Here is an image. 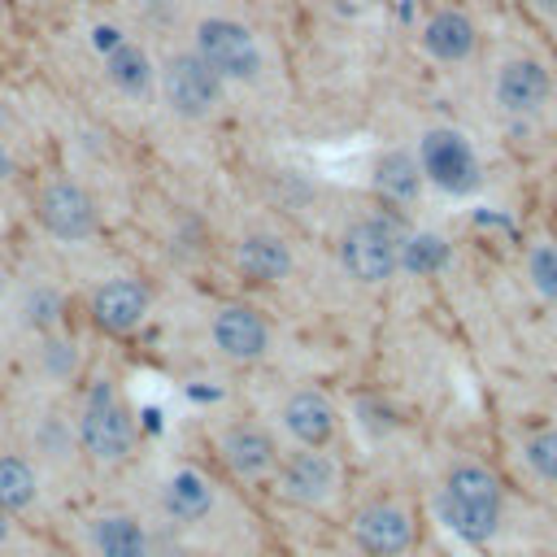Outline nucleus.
I'll return each instance as SVG.
<instances>
[{
    "instance_id": "nucleus-26",
    "label": "nucleus",
    "mask_w": 557,
    "mask_h": 557,
    "mask_svg": "<svg viewBox=\"0 0 557 557\" xmlns=\"http://www.w3.org/2000/svg\"><path fill=\"white\" fill-rule=\"evenodd\" d=\"M91 44H96L100 52H113V48L122 44V35H117L113 26H96V30H91Z\"/></svg>"
},
{
    "instance_id": "nucleus-25",
    "label": "nucleus",
    "mask_w": 557,
    "mask_h": 557,
    "mask_svg": "<svg viewBox=\"0 0 557 557\" xmlns=\"http://www.w3.org/2000/svg\"><path fill=\"white\" fill-rule=\"evenodd\" d=\"M57 309H61V300H57L52 292H35V300H30V322H35V326H52V322H57Z\"/></svg>"
},
{
    "instance_id": "nucleus-20",
    "label": "nucleus",
    "mask_w": 557,
    "mask_h": 557,
    "mask_svg": "<svg viewBox=\"0 0 557 557\" xmlns=\"http://www.w3.org/2000/svg\"><path fill=\"white\" fill-rule=\"evenodd\" d=\"M239 265H244V274H252V278H283V274L292 270V252H287V244L274 239V235H248V239L239 244Z\"/></svg>"
},
{
    "instance_id": "nucleus-15",
    "label": "nucleus",
    "mask_w": 557,
    "mask_h": 557,
    "mask_svg": "<svg viewBox=\"0 0 557 557\" xmlns=\"http://www.w3.org/2000/svg\"><path fill=\"white\" fill-rule=\"evenodd\" d=\"M426 52L435 61H466L474 52V22L457 9H444L426 22Z\"/></svg>"
},
{
    "instance_id": "nucleus-14",
    "label": "nucleus",
    "mask_w": 557,
    "mask_h": 557,
    "mask_svg": "<svg viewBox=\"0 0 557 557\" xmlns=\"http://www.w3.org/2000/svg\"><path fill=\"white\" fill-rule=\"evenodd\" d=\"M222 453H226L231 470L244 474V479H257L274 466V440L261 426H231L226 440H222Z\"/></svg>"
},
{
    "instance_id": "nucleus-1",
    "label": "nucleus",
    "mask_w": 557,
    "mask_h": 557,
    "mask_svg": "<svg viewBox=\"0 0 557 557\" xmlns=\"http://www.w3.org/2000/svg\"><path fill=\"white\" fill-rule=\"evenodd\" d=\"M444 518L466 540H487L500 522V483L483 466H457L444 483Z\"/></svg>"
},
{
    "instance_id": "nucleus-19",
    "label": "nucleus",
    "mask_w": 557,
    "mask_h": 557,
    "mask_svg": "<svg viewBox=\"0 0 557 557\" xmlns=\"http://www.w3.org/2000/svg\"><path fill=\"white\" fill-rule=\"evenodd\" d=\"M104 70H109V83L117 91H126V96H139L152 83V61H148V52L139 44H117L104 57Z\"/></svg>"
},
{
    "instance_id": "nucleus-13",
    "label": "nucleus",
    "mask_w": 557,
    "mask_h": 557,
    "mask_svg": "<svg viewBox=\"0 0 557 557\" xmlns=\"http://www.w3.org/2000/svg\"><path fill=\"white\" fill-rule=\"evenodd\" d=\"M331 487H335V466H331L322 453H292V457L283 461V492H287L292 500L318 505Z\"/></svg>"
},
{
    "instance_id": "nucleus-9",
    "label": "nucleus",
    "mask_w": 557,
    "mask_h": 557,
    "mask_svg": "<svg viewBox=\"0 0 557 557\" xmlns=\"http://www.w3.org/2000/svg\"><path fill=\"white\" fill-rule=\"evenodd\" d=\"M352 535L370 557H400L413 544V522L400 505H370L357 513Z\"/></svg>"
},
{
    "instance_id": "nucleus-31",
    "label": "nucleus",
    "mask_w": 557,
    "mask_h": 557,
    "mask_svg": "<svg viewBox=\"0 0 557 557\" xmlns=\"http://www.w3.org/2000/svg\"><path fill=\"white\" fill-rule=\"evenodd\" d=\"M0 126H4V109H0Z\"/></svg>"
},
{
    "instance_id": "nucleus-24",
    "label": "nucleus",
    "mask_w": 557,
    "mask_h": 557,
    "mask_svg": "<svg viewBox=\"0 0 557 557\" xmlns=\"http://www.w3.org/2000/svg\"><path fill=\"white\" fill-rule=\"evenodd\" d=\"M531 283L540 296H557V244H540L531 252Z\"/></svg>"
},
{
    "instance_id": "nucleus-12",
    "label": "nucleus",
    "mask_w": 557,
    "mask_h": 557,
    "mask_svg": "<svg viewBox=\"0 0 557 557\" xmlns=\"http://www.w3.org/2000/svg\"><path fill=\"white\" fill-rule=\"evenodd\" d=\"M283 426L309 444V448H322L331 435H335V409L318 396V392H296L287 405H283Z\"/></svg>"
},
{
    "instance_id": "nucleus-18",
    "label": "nucleus",
    "mask_w": 557,
    "mask_h": 557,
    "mask_svg": "<svg viewBox=\"0 0 557 557\" xmlns=\"http://www.w3.org/2000/svg\"><path fill=\"white\" fill-rule=\"evenodd\" d=\"M165 509L178 518V522H200L209 509H213V487L205 474L196 470H178L165 487Z\"/></svg>"
},
{
    "instance_id": "nucleus-10",
    "label": "nucleus",
    "mask_w": 557,
    "mask_h": 557,
    "mask_svg": "<svg viewBox=\"0 0 557 557\" xmlns=\"http://www.w3.org/2000/svg\"><path fill=\"white\" fill-rule=\"evenodd\" d=\"M213 344L226 357H235V361H252V357L265 352L270 331H265V322H261L257 309H248V305H222L213 313Z\"/></svg>"
},
{
    "instance_id": "nucleus-2",
    "label": "nucleus",
    "mask_w": 557,
    "mask_h": 557,
    "mask_svg": "<svg viewBox=\"0 0 557 557\" xmlns=\"http://www.w3.org/2000/svg\"><path fill=\"white\" fill-rule=\"evenodd\" d=\"M400 248H405L400 222L387 213H374V218H361L357 226H348L339 257L357 283H383L400 270Z\"/></svg>"
},
{
    "instance_id": "nucleus-29",
    "label": "nucleus",
    "mask_w": 557,
    "mask_h": 557,
    "mask_svg": "<svg viewBox=\"0 0 557 557\" xmlns=\"http://www.w3.org/2000/svg\"><path fill=\"white\" fill-rule=\"evenodd\" d=\"M540 9H548V13H557V0H535Z\"/></svg>"
},
{
    "instance_id": "nucleus-6",
    "label": "nucleus",
    "mask_w": 557,
    "mask_h": 557,
    "mask_svg": "<svg viewBox=\"0 0 557 557\" xmlns=\"http://www.w3.org/2000/svg\"><path fill=\"white\" fill-rule=\"evenodd\" d=\"M78 440L100 461H117V457L131 453L135 426H131V413L122 409V400L109 396V387H96V396H91V405H87V413L78 422Z\"/></svg>"
},
{
    "instance_id": "nucleus-22",
    "label": "nucleus",
    "mask_w": 557,
    "mask_h": 557,
    "mask_svg": "<svg viewBox=\"0 0 557 557\" xmlns=\"http://www.w3.org/2000/svg\"><path fill=\"white\" fill-rule=\"evenodd\" d=\"M444 261H448V244H444L440 235H413V239H405V248H400V265H405L409 274H435Z\"/></svg>"
},
{
    "instance_id": "nucleus-21",
    "label": "nucleus",
    "mask_w": 557,
    "mask_h": 557,
    "mask_svg": "<svg viewBox=\"0 0 557 557\" xmlns=\"http://www.w3.org/2000/svg\"><path fill=\"white\" fill-rule=\"evenodd\" d=\"M35 492H39V479H35L30 461L26 457H0V509L17 513L35 500Z\"/></svg>"
},
{
    "instance_id": "nucleus-30",
    "label": "nucleus",
    "mask_w": 557,
    "mask_h": 557,
    "mask_svg": "<svg viewBox=\"0 0 557 557\" xmlns=\"http://www.w3.org/2000/svg\"><path fill=\"white\" fill-rule=\"evenodd\" d=\"M9 174V157H4V148H0V178Z\"/></svg>"
},
{
    "instance_id": "nucleus-7",
    "label": "nucleus",
    "mask_w": 557,
    "mask_h": 557,
    "mask_svg": "<svg viewBox=\"0 0 557 557\" xmlns=\"http://www.w3.org/2000/svg\"><path fill=\"white\" fill-rule=\"evenodd\" d=\"M39 222L57 239H87L96 231V209L91 196L74 183H48L39 196Z\"/></svg>"
},
{
    "instance_id": "nucleus-23",
    "label": "nucleus",
    "mask_w": 557,
    "mask_h": 557,
    "mask_svg": "<svg viewBox=\"0 0 557 557\" xmlns=\"http://www.w3.org/2000/svg\"><path fill=\"white\" fill-rule=\"evenodd\" d=\"M527 466L544 479H557V431H540L527 440Z\"/></svg>"
},
{
    "instance_id": "nucleus-11",
    "label": "nucleus",
    "mask_w": 557,
    "mask_h": 557,
    "mask_svg": "<svg viewBox=\"0 0 557 557\" xmlns=\"http://www.w3.org/2000/svg\"><path fill=\"white\" fill-rule=\"evenodd\" d=\"M553 96V78L540 61L522 57V61H509L500 65V78H496V100L509 109V113H535L540 104H548Z\"/></svg>"
},
{
    "instance_id": "nucleus-3",
    "label": "nucleus",
    "mask_w": 557,
    "mask_h": 557,
    "mask_svg": "<svg viewBox=\"0 0 557 557\" xmlns=\"http://www.w3.org/2000/svg\"><path fill=\"white\" fill-rule=\"evenodd\" d=\"M196 57L218 74L235 83H252L261 74V48L248 26L231 17H205L196 26Z\"/></svg>"
},
{
    "instance_id": "nucleus-4",
    "label": "nucleus",
    "mask_w": 557,
    "mask_h": 557,
    "mask_svg": "<svg viewBox=\"0 0 557 557\" xmlns=\"http://www.w3.org/2000/svg\"><path fill=\"white\" fill-rule=\"evenodd\" d=\"M161 91L178 117H205L222 96V78L196 52H174L161 70Z\"/></svg>"
},
{
    "instance_id": "nucleus-27",
    "label": "nucleus",
    "mask_w": 557,
    "mask_h": 557,
    "mask_svg": "<svg viewBox=\"0 0 557 557\" xmlns=\"http://www.w3.org/2000/svg\"><path fill=\"white\" fill-rule=\"evenodd\" d=\"M44 361H48V370H52V366H57V370H70V352H65V344H48Z\"/></svg>"
},
{
    "instance_id": "nucleus-33",
    "label": "nucleus",
    "mask_w": 557,
    "mask_h": 557,
    "mask_svg": "<svg viewBox=\"0 0 557 557\" xmlns=\"http://www.w3.org/2000/svg\"><path fill=\"white\" fill-rule=\"evenodd\" d=\"M0 17H4V9H0Z\"/></svg>"
},
{
    "instance_id": "nucleus-16",
    "label": "nucleus",
    "mask_w": 557,
    "mask_h": 557,
    "mask_svg": "<svg viewBox=\"0 0 557 557\" xmlns=\"http://www.w3.org/2000/svg\"><path fill=\"white\" fill-rule=\"evenodd\" d=\"M91 540L100 557H148V535L131 513H104L91 522Z\"/></svg>"
},
{
    "instance_id": "nucleus-8",
    "label": "nucleus",
    "mask_w": 557,
    "mask_h": 557,
    "mask_svg": "<svg viewBox=\"0 0 557 557\" xmlns=\"http://www.w3.org/2000/svg\"><path fill=\"white\" fill-rule=\"evenodd\" d=\"M148 313V287L135 278H109L91 296V318L109 335H131Z\"/></svg>"
},
{
    "instance_id": "nucleus-5",
    "label": "nucleus",
    "mask_w": 557,
    "mask_h": 557,
    "mask_svg": "<svg viewBox=\"0 0 557 557\" xmlns=\"http://www.w3.org/2000/svg\"><path fill=\"white\" fill-rule=\"evenodd\" d=\"M422 174L435 178V187L461 196L479 183V157H474V148L466 144L461 131L435 126V131L422 135Z\"/></svg>"
},
{
    "instance_id": "nucleus-28",
    "label": "nucleus",
    "mask_w": 557,
    "mask_h": 557,
    "mask_svg": "<svg viewBox=\"0 0 557 557\" xmlns=\"http://www.w3.org/2000/svg\"><path fill=\"white\" fill-rule=\"evenodd\" d=\"M4 540H9V513L0 509V544H4Z\"/></svg>"
},
{
    "instance_id": "nucleus-32",
    "label": "nucleus",
    "mask_w": 557,
    "mask_h": 557,
    "mask_svg": "<svg viewBox=\"0 0 557 557\" xmlns=\"http://www.w3.org/2000/svg\"><path fill=\"white\" fill-rule=\"evenodd\" d=\"M0 283H4V270H0Z\"/></svg>"
},
{
    "instance_id": "nucleus-17",
    "label": "nucleus",
    "mask_w": 557,
    "mask_h": 557,
    "mask_svg": "<svg viewBox=\"0 0 557 557\" xmlns=\"http://www.w3.org/2000/svg\"><path fill=\"white\" fill-rule=\"evenodd\" d=\"M374 187L383 200L392 205H409L422 187V165L409 157V152H383L379 165H374Z\"/></svg>"
}]
</instances>
